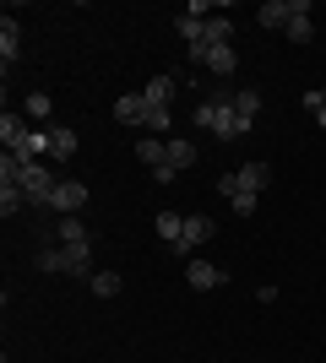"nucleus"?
<instances>
[{"label": "nucleus", "instance_id": "f257e3e1", "mask_svg": "<svg viewBox=\"0 0 326 363\" xmlns=\"http://www.w3.org/2000/svg\"><path fill=\"white\" fill-rule=\"evenodd\" d=\"M190 120H196V130H212V136H223V141H239V136H250V125L234 114V92H212L207 104H196L190 108Z\"/></svg>", "mask_w": 326, "mask_h": 363}, {"label": "nucleus", "instance_id": "f03ea898", "mask_svg": "<svg viewBox=\"0 0 326 363\" xmlns=\"http://www.w3.org/2000/svg\"><path fill=\"white\" fill-rule=\"evenodd\" d=\"M38 272H49V277H87V282H93V244L38 250Z\"/></svg>", "mask_w": 326, "mask_h": 363}, {"label": "nucleus", "instance_id": "7ed1b4c3", "mask_svg": "<svg viewBox=\"0 0 326 363\" xmlns=\"http://www.w3.org/2000/svg\"><path fill=\"white\" fill-rule=\"evenodd\" d=\"M16 184H22V196H28V206H49L55 201V174H49L44 163H16Z\"/></svg>", "mask_w": 326, "mask_h": 363}, {"label": "nucleus", "instance_id": "20e7f679", "mask_svg": "<svg viewBox=\"0 0 326 363\" xmlns=\"http://www.w3.org/2000/svg\"><path fill=\"white\" fill-rule=\"evenodd\" d=\"M299 11H310V0H266L261 11H256V22H261L266 33H283Z\"/></svg>", "mask_w": 326, "mask_h": 363}, {"label": "nucleus", "instance_id": "39448f33", "mask_svg": "<svg viewBox=\"0 0 326 363\" xmlns=\"http://www.w3.org/2000/svg\"><path fill=\"white\" fill-rule=\"evenodd\" d=\"M16 60H22V22H16V16H0V71L11 76Z\"/></svg>", "mask_w": 326, "mask_h": 363}, {"label": "nucleus", "instance_id": "423d86ee", "mask_svg": "<svg viewBox=\"0 0 326 363\" xmlns=\"http://www.w3.org/2000/svg\"><path fill=\"white\" fill-rule=\"evenodd\" d=\"M190 60H202L212 76H234V71H239V55H234V44H207V49H190Z\"/></svg>", "mask_w": 326, "mask_h": 363}, {"label": "nucleus", "instance_id": "0eeeda50", "mask_svg": "<svg viewBox=\"0 0 326 363\" xmlns=\"http://www.w3.org/2000/svg\"><path fill=\"white\" fill-rule=\"evenodd\" d=\"M82 206H87V184H82V179H60V184H55V201H49V212L77 217Z\"/></svg>", "mask_w": 326, "mask_h": 363}, {"label": "nucleus", "instance_id": "6e6552de", "mask_svg": "<svg viewBox=\"0 0 326 363\" xmlns=\"http://www.w3.org/2000/svg\"><path fill=\"white\" fill-rule=\"evenodd\" d=\"M217 190L229 196L234 217H256V190H245V184H239V174H223V179H217Z\"/></svg>", "mask_w": 326, "mask_h": 363}, {"label": "nucleus", "instance_id": "1a4fd4ad", "mask_svg": "<svg viewBox=\"0 0 326 363\" xmlns=\"http://www.w3.org/2000/svg\"><path fill=\"white\" fill-rule=\"evenodd\" d=\"M217 228H212V217H202V212H190L185 217V233H180V244H169L174 255H185V250H196V244H207Z\"/></svg>", "mask_w": 326, "mask_h": 363}, {"label": "nucleus", "instance_id": "9d476101", "mask_svg": "<svg viewBox=\"0 0 326 363\" xmlns=\"http://www.w3.org/2000/svg\"><path fill=\"white\" fill-rule=\"evenodd\" d=\"M185 282H190L196 293H212L217 282H223V272H217L212 260H185Z\"/></svg>", "mask_w": 326, "mask_h": 363}, {"label": "nucleus", "instance_id": "9b49d317", "mask_svg": "<svg viewBox=\"0 0 326 363\" xmlns=\"http://www.w3.org/2000/svg\"><path fill=\"white\" fill-rule=\"evenodd\" d=\"M33 136V125H28V114H11V108H6V114H0V141H6V147H22V141Z\"/></svg>", "mask_w": 326, "mask_h": 363}, {"label": "nucleus", "instance_id": "f8f14e48", "mask_svg": "<svg viewBox=\"0 0 326 363\" xmlns=\"http://www.w3.org/2000/svg\"><path fill=\"white\" fill-rule=\"evenodd\" d=\"M49 157H55V163H71V157H77V130H71V125H55V130H49Z\"/></svg>", "mask_w": 326, "mask_h": 363}, {"label": "nucleus", "instance_id": "ddd939ff", "mask_svg": "<svg viewBox=\"0 0 326 363\" xmlns=\"http://www.w3.org/2000/svg\"><path fill=\"white\" fill-rule=\"evenodd\" d=\"M174 92H180V76L163 71V76H153V82L141 87V98H147V104H163V108H169V104H174Z\"/></svg>", "mask_w": 326, "mask_h": 363}, {"label": "nucleus", "instance_id": "4468645a", "mask_svg": "<svg viewBox=\"0 0 326 363\" xmlns=\"http://www.w3.org/2000/svg\"><path fill=\"white\" fill-rule=\"evenodd\" d=\"M114 120H120V125H141V120H147V98H141V92L114 98Z\"/></svg>", "mask_w": 326, "mask_h": 363}, {"label": "nucleus", "instance_id": "2eb2a0df", "mask_svg": "<svg viewBox=\"0 0 326 363\" xmlns=\"http://www.w3.org/2000/svg\"><path fill=\"white\" fill-rule=\"evenodd\" d=\"M11 157H16V163H44V157H49V130H33V136L11 152Z\"/></svg>", "mask_w": 326, "mask_h": 363}, {"label": "nucleus", "instance_id": "dca6fc26", "mask_svg": "<svg viewBox=\"0 0 326 363\" xmlns=\"http://www.w3.org/2000/svg\"><path fill=\"white\" fill-rule=\"evenodd\" d=\"M136 157L147 168H163V163H169V141H163V136H141L136 141Z\"/></svg>", "mask_w": 326, "mask_h": 363}, {"label": "nucleus", "instance_id": "f3484780", "mask_svg": "<svg viewBox=\"0 0 326 363\" xmlns=\"http://www.w3.org/2000/svg\"><path fill=\"white\" fill-rule=\"evenodd\" d=\"M234 114H239L245 125H256V114H261V92H256V87H239V92H234Z\"/></svg>", "mask_w": 326, "mask_h": 363}, {"label": "nucleus", "instance_id": "a211bd4d", "mask_svg": "<svg viewBox=\"0 0 326 363\" xmlns=\"http://www.w3.org/2000/svg\"><path fill=\"white\" fill-rule=\"evenodd\" d=\"M22 114H28V125H44L49 114H55V104H49V92H28V98H22Z\"/></svg>", "mask_w": 326, "mask_h": 363}, {"label": "nucleus", "instance_id": "6ab92c4d", "mask_svg": "<svg viewBox=\"0 0 326 363\" xmlns=\"http://www.w3.org/2000/svg\"><path fill=\"white\" fill-rule=\"evenodd\" d=\"M153 228H158V239H163V244H180V233H185V217H180V212H158Z\"/></svg>", "mask_w": 326, "mask_h": 363}, {"label": "nucleus", "instance_id": "aec40b11", "mask_svg": "<svg viewBox=\"0 0 326 363\" xmlns=\"http://www.w3.org/2000/svg\"><path fill=\"white\" fill-rule=\"evenodd\" d=\"M196 157H202V152L190 147V141H169V168H174V174H185V168H196Z\"/></svg>", "mask_w": 326, "mask_h": 363}, {"label": "nucleus", "instance_id": "412c9836", "mask_svg": "<svg viewBox=\"0 0 326 363\" xmlns=\"http://www.w3.org/2000/svg\"><path fill=\"white\" fill-rule=\"evenodd\" d=\"M239 174V184L245 190H266V179H272V163H245V168H234Z\"/></svg>", "mask_w": 326, "mask_h": 363}, {"label": "nucleus", "instance_id": "4be33fe9", "mask_svg": "<svg viewBox=\"0 0 326 363\" xmlns=\"http://www.w3.org/2000/svg\"><path fill=\"white\" fill-rule=\"evenodd\" d=\"M55 239H60V244H93V239H87V228H82V217H60V223H55Z\"/></svg>", "mask_w": 326, "mask_h": 363}, {"label": "nucleus", "instance_id": "5701e85b", "mask_svg": "<svg viewBox=\"0 0 326 363\" xmlns=\"http://www.w3.org/2000/svg\"><path fill=\"white\" fill-rule=\"evenodd\" d=\"M283 38H288V44H310V38H315V22H310V11H299L294 22L283 28Z\"/></svg>", "mask_w": 326, "mask_h": 363}, {"label": "nucleus", "instance_id": "b1692460", "mask_svg": "<svg viewBox=\"0 0 326 363\" xmlns=\"http://www.w3.org/2000/svg\"><path fill=\"white\" fill-rule=\"evenodd\" d=\"M207 44H234V16H207Z\"/></svg>", "mask_w": 326, "mask_h": 363}, {"label": "nucleus", "instance_id": "393cba45", "mask_svg": "<svg viewBox=\"0 0 326 363\" xmlns=\"http://www.w3.org/2000/svg\"><path fill=\"white\" fill-rule=\"evenodd\" d=\"M93 293H98V298H114V293H120V277H114V272H98L93 277Z\"/></svg>", "mask_w": 326, "mask_h": 363}, {"label": "nucleus", "instance_id": "a878e982", "mask_svg": "<svg viewBox=\"0 0 326 363\" xmlns=\"http://www.w3.org/2000/svg\"><path fill=\"white\" fill-rule=\"evenodd\" d=\"M305 108H310V114H315V125L326 130V98H321V87H310V92H305Z\"/></svg>", "mask_w": 326, "mask_h": 363}, {"label": "nucleus", "instance_id": "bb28decb", "mask_svg": "<svg viewBox=\"0 0 326 363\" xmlns=\"http://www.w3.org/2000/svg\"><path fill=\"white\" fill-rule=\"evenodd\" d=\"M321 98H326V87H321Z\"/></svg>", "mask_w": 326, "mask_h": 363}]
</instances>
